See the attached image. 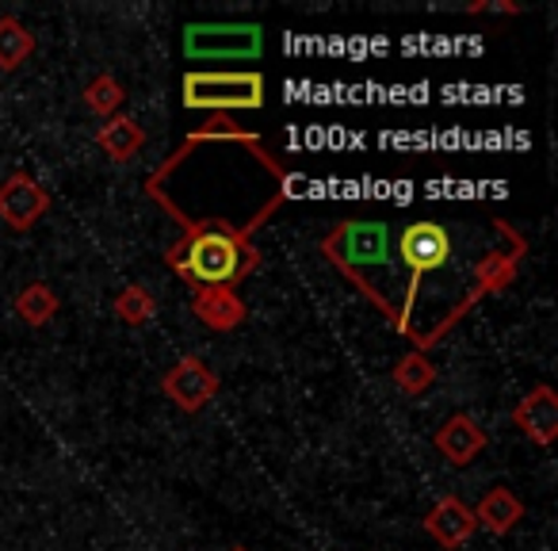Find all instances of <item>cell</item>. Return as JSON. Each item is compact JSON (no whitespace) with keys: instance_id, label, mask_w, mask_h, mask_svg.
<instances>
[{"instance_id":"cell-1","label":"cell","mask_w":558,"mask_h":551,"mask_svg":"<svg viewBox=\"0 0 558 551\" xmlns=\"http://www.w3.org/2000/svg\"><path fill=\"white\" fill-rule=\"evenodd\" d=\"M165 261L187 288H238L248 272L260 268V249L222 218H199Z\"/></svg>"},{"instance_id":"cell-2","label":"cell","mask_w":558,"mask_h":551,"mask_svg":"<svg viewBox=\"0 0 558 551\" xmlns=\"http://www.w3.org/2000/svg\"><path fill=\"white\" fill-rule=\"evenodd\" d=\"M184 108L192 111H238L264 108V77L256 70H192L180 81Z\"/></svg>"},{"instance_id":"cell-3","label":"cell","mask_w":558,"mask_h":551,"mask_svg":"<svg viewBox=\"0 0 558 551\" xmlns=\"http://www.w3.org/2000/svg\"><path fill=\"white\" fill-rule=\"evenodd\" d=\"M322 253L337 268H383L390 261V226L372 218H349L329 230Z\"/></svg>"},{"instance_id":"cell-4","label":"cell","mask_w":558,"mask_h":551,"mask_svg":"<svg viewBox=\"0 0 558 551\" xmlns=\"http://www.w3.org/2000/svg\"><path fill=\"white\" fill-rule=\"evenodd\" d=\"M264 32L256 24H187L184 27V55L195 62H248L260 58Z\"/></svg>"},{"instance_id":"cell-5","label":"cell","mask_w":558,"mask_h":551,"mask_svg":"<svg viewBox=\"0 0 558 551\" xmlns=\"http://www.w3.org/2000/svg\"><path fill=\"white\" fill-rule=\"evenodd\" d=\"M451 249H456V245H451V233L444 230L440 223H428V218L410 223L402 233H398V256H402V264L413 272L405 307L417 303V288H421V280H425L428 272L444 268V264L451 261Z\"/></svg>"},{"instance_id":"cell-6","label":"cell","mask_w":558,"mask_h":551,"mask_svg":"<svg viewBox=\"0 0 558 551\" xmlns=\"http://www.w3.org/2000/svg\"><path fill=\"white\" fill-rule=\"evenodd\" d=\"M50 211V192L32 177V172H12L0 184V223L9 230L24 233Z\"/></svg>"},{"instance_id":"cell-7","label":"cell","mask_w":558,"mask_h":551,"mask_svg":"<svg viewBox=\"0 0 558 551\" xmlns=\"http://www.w3.org/2000/svg\"><path fill=\"white\" fill-rule=\"evenodd\" d=\"M161 391L184 414H199L218 395V375L199 357H184L161 375Z\"/></svg>"},{"instance_id":"cell-8","label":"cell","mask_w":558,"mask_h":551,"mask_svg":"<svg viewBox=\"0 0 558 551\" xmlns=\"http://www.w3.org/2000/svg\"><path fill=\"white\" fill-rule=\"evenodd\" d=\"M512 426L535 441L539 448H555L558 441V395L550 383H535L517 406H512Z\"/></svg>"},{"instance_id":"cell-9","label":"cell","mask_w":558,"mask_h":551,"mask_svg":"<svg viewBox=\"0 0 558 551\" xmlns=\"http://www.w3.org/2000/svg\"><path fill=\"white\" fill-rule=\"evenodd\" d=\"M425 532L440 543L444 551H456L478 532V520H474V510L456 494H444L433 510L425 513Z\"/></svg>"},{"instance_id":"cell-10","label":"cell","mask_w":558,"mask_h":551,"mask_svg":"<svg viewBox=\"0 0 558 551\" xmlns=\"http://www.w3.org/2000/svg\"><path fill=\"white\" fill-rule=\"evenodd\" d=\"M433 444L451 467H466L486 452V429L474 418H466V414H451V418L436 429Z\"/></svg>"},{"instance_id":"cell-11","label":"cell","mask_w":558,"mask_h":551,"mask_svg":"<svg viewBox=\"0 0 558 551\" xmlns=\"http://www.w3.org/2000/svg\"><path fill=\"white\" fill-rule=\"evenodd\" d=\"M192 314L215 334H230L245 322V303H241L238 288H195Z\"/></svg>"},{"instance_id":"cell-12","label":"cell","mask_w":558,"mask_h":551,"mask_svg":"<svg viewBox=\"0 0 558 551\" xmlns=\"http://www.w3.org/2000/svg\"><path fill=\"white\" fill-rule=\"evenodd\" d=\"M471 510H474L478 528H486V532H494V536L512 532V528H517V520L524 517V502H520L509 487L486 490V494H482V502L471 505Z\"/></svg>"},{"instance_id":"cell-13","label":"cell","mask_w":558,"mask_h":551,"mask_svg":"<svg viewBox=\"0 0 558 551\" xmlns=\"http://www.w3.org/2000/svg\"><path fill=\"white\" fill-rule=\"evenodd\" d=\"M96 142H100V149L111 157V161L126 165V161H134V157L142 154V146H146V131H142L138 119L111 116L108 123L96 131Z\"/></svg>"},{"instance_id":"cell-14","label":"cell","mask_w":558,"mask_h":551,"mask_svg":"<svg viewBox=\"0 0 558 551\" xmlns=\"http://www.w3.org/2000/svg\"><path fill=\"white\" fill-rule=\"evenodd\" d=\"M35 55V35L16 16H0V73H12Z\"/></svg>"},{"instance_id":"cell-15","label":"cell","mask_w":558,"mask_h":551,"mask_svg":"<svg viewBox=\"0 0 558 551\" xmlns=\"http://www.w3.org/2000/svg\"><path fill=\"white\" fill-rule=\"evenodd\" d=\"M58 296H54V288L50 284H43V280H35V284H27L24 291L16 296V314L27 322V326H47L50 319L58 314Z\"/></svg>"},{"instance_id":"cell-16","label":"cell","mask_w":558,"mask_h":551,"mask_svg":"<svg viewBox=\"0 0 558 551\" xmlns=\"http://www.w3.org/2000/svg\"><path fill=\"white\" fill-rule=\"evenodd\" d=\"M395 383L405 391V395H425L428 387L436 383V368L433 360L425 357V349L405 352L402 360L395 364Z\"/></svg>"},{"instance_id":"cell-17","label":"cell","mask_w":558,"mask_h":551,"mask_svg":"<svg viewBox=\"0 0 558 551\" xmlns=\"http://www.w3.org/2000/svg\"><path fill=\"white\" fill-rule=\"evenodd\" d=\"M154 311H157V303L146 284H126L116 296V319L123 322V326H134V330L146 326V322L154 319Z\"/></svg>"},{"instance_id":"cell-18","label":"cell","mask_w":558,"mask_h":551,"mask_svg":"<svg viewBox=\"0 0 558 551\" xmlns=\"http://www.w3.org/2000/svg\"><path fill=\"white\" fill-rule=\"evenodd\" d=\"M123 100H126L123 85H119V81L111 77V73H100V77L88 81V88H85V104H88V111H93V116H100V119L119 116V108H123Z\"/></svg>"},{"instance_id":"cell-19","label":"cell","mask_w":558,"mask_h":551,"mask_svg":"<svg viewBox=\"0 0 558 551\" xmlns=\"http://www.w3.org/2000/svg\"><path fill=\"white\" fill-rule=\"evenodd\" d=\"M512 272H517V261L501 253H489L486 261L478 264V296L482 291H501L512 284Z\"/></svg>"},{"instance_id":"cell-20","label":"cell","mask_w":558,"mask_h":551,"mask_svg":"<svg viewBox=\"0 0 558 551\" xmlns=\"http://www.w3.org/2000/svg\"><path fill=\"white\" fill-rule=\"evenodd\" d=\"M466 12H489V16H517L520 4H505V0H489V4H466Z\"/></svg>"},{"instance_id":"cell-21","label":"cell","mask_w":558,"mask_h":551,"mask_svg":"<svg viewBox=\"0 0 558 551\" xmlns=\"http://www.w3.org/2000/svg\"><path fill=\"white\" fill-rule=\"evenodd\" d=\"M233 551H245V548H233Z\"/></svg>"}]
</instances>
